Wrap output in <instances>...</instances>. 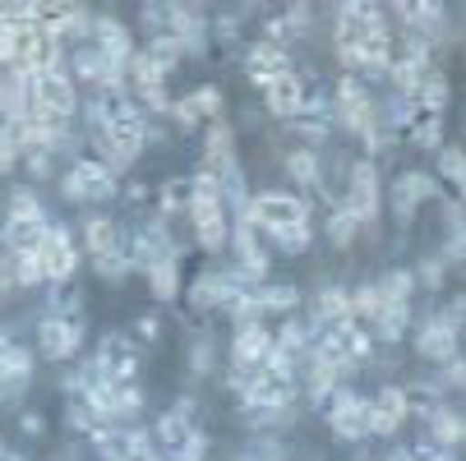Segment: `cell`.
<instances>
[{"instance_id": "cell-7", "label": "cell", "mask_w": 466, "mask_h": 461, "mask_svg": "<svg viewBox=\"0 0 466 461\" xmlns=\"http://www.w3.org/2000/svg\"><path fill=\"white\" fill-rule=\"evenodd\" d=\"M84 346V314H46L37 323V351L42 360H70Z\"/></svg>"}, {"instance_id": "cell-35", "label": "cell", "mask_w": 466, "mask_h": 461, "mask_svg": "<svg viewBox=\"0 0 466 461\" xmlns=\"http://www.w3.org/2000/svg\"><path fill=\"white\" fill-rule=\"evenodd\" d=\"M278 240V249H287V254H305L309 245H314V222H300V226H291V231H282V236H273Z\"/></svg>"}, {"instance_id": "cell-33", "label": "cell", "mask_w": 466, "mask_h": 461, "mask_svg": "<svg viewBox=\"0 0 466 461\" xmlns=\"http://www.w3.org/2000/svg\"><path fill=\"white\" fill-rule=\"evenodd\" d=\"M185 97H189V106L198 111V120H222L227 97H222V88H218V84H204V88H194V93H185Z\"/></svg>"}, {"instance_id": "cell-20", "label": "cell", "mask_w": 466, "mask_h": 461, "mask_svg": "<svg viewBox=\"0 0 466 461\" xmlns=\"http://www.w3.org/2000/svg\"><path fill=\"white\" fill-rule=\"evenodd\" d=\"M28 75H19V70H10L5 79H0V125H15V120H24L28 115Z\"/></svg>"}, {"instance_id": "cell-40", "label": "cell", "mask_w": 466, "mask_h": 461, "mask_svg": "<svg viewBox=\"0 0 466 461\" xmlns=\"http://www.w3.org/2000/svg\"><path fill=\"white\" fill-rule=\"evenodd\" d=\"M407 456L411 461H452V452L439 447V443H416V447H407Z\"/></svg>"}, {"instance_id": "cell-22", "label": "cell", "mask_w": 466, "mask_h": 461, "mask_svg": "<svg viewBox=\"0 0 466 461\" xmlns=\"http://www.w3.org/2000/svg\"><path fill=\"white\" fill-rule=\"evenodd\" d=\"M407 139H411L416 148H425V153H439V148H443V115L416 106V120H411V129H407Z\"/></svg>"}, {"instance_id": "cell-43", "label": "cell", "mask_w": 466, "mask_h": 461, "mask_svg": "<svg viewBox=\"0 0 466 461\" xmlns=\"http://www.w3.org/2000/svg\"><path fill=\"white\" fill-rule=\"evenodd\" d=\"M19 425H24V434H33V438H37V434H46V416H42V411H24V420H19Z\"/></svg>"}, {"instance_id": "cell-39", "label": "cell", "mask_w": 466, "mask_h": 461, "mask_svg": "<svg viewBox=\"0 0 466 461\" xmlns=\"http://www.w3.org/2000/svg\"><path fill=\"white\" fill-rule=\"evenodd\" d=\"M171 120L180 125V129H198L204 120H198V111L189 106V97H176V106H171Z\"/></svg>"}, {"instance_id": "cell-36", "label": "cell", "mask_w": 466, "mask_h": 461, "mask_svg": "<svg viewBox=\"0 0 466 461\" xmlns=\"http://www.w3.org/2000/svg\"><path fill=\"white\" fill-rule=\"evenodd\" d=\"M93 263H97V277H102V282H120V277H129V273H135V268H129V258H125V254L93 258Z\"/></svg>"}, {"instance_id": "cell-25", "label": "cell", "mask_w": 466, "mask_h": 461, "mask_svg": "<svg viewBox=\"0 0 466 461\" xmlns=\"http://www.w3.org/2000/svg\"><path fill=\"white\" fill-rule=\"evenodd\" d=\"M287 175L300 180L305 189H323V162L314 148H291L287 153Z\"/></svg>"}, {"instance_id": "cell-42", "label": "cell", "mask_w": 466, "mask_h": 461, "mask_svg": "<svg viewBox=\"0 0 466 461\" xmlns=\"http://www.w3.org/2000/svg\"><path fill=\"white\" fill-rule=\"evenodd\" d=\"M135 327H139V337H144V342H157V337H162V318H157V314H144Z\"/></svg>"}, {"instance_id": "cell-29", "label": "cell", "mask_w": 466, "mask_h": 461, "mask_svg": "<svg viewBox=\"0 0 466 461\" xmlns=\"http://www.w3.org/2000/svg\"><path fill=\"white\" fill-rule=\"evenodd\" d=\"M416 273L411 268H392V273H383L379 277V291H383V300L388 305H411V296H416Z\"/></svg>"}, {"instance_id": "cell-18", "label": "cell", "mask_w": 466, "mask_h": 461, "mask_svg": "<svg viewBox=\"0 0 466 461\" xmlns=\"http://www.w3.org/2000/svg\"><path fill=\"white\" fill-rule=\"evenodd\" d=\"M84 249H88L93 258L125 254V226H120L116 217H106V213L88 217V222H84Z\"/></svg>"}, {"instance_id": "cell-9", "label": "cell", "mask_w": 466, "mask_h": 461, "mask_svg": "<svg viewBox=\"0 0 466 461\" xmlns=\"http://www.w3.org/2000/svg\"><path fill=\"white\" fill-rule=\"evenodd\" d=\"M273 356H278V337H273L268 323L236 327V337H231V365L236 369H258V365H268Z\"/></svg>"}, {"instance_id": "cell-26", "label": "cell", "mask_w": 466, "mask_h": 461, "mask_svg": "<svg viewBox=\"0 0 466 461\" xmlns=\"http://www.w3.org/2000/svg\"><path fill=\"white\" fill-rule=\"evenodd\" d=\"M254 300L263 314H291L300 305V286L291 282H273V286H254Z\"/></svg>"}, {"instance_id": "cell-45", "label": "cell", "mask_w": 466, "mask_h": 461, "mask_svg": "<svg viewBox=\"0 0 466 461\" xmlns=\"http://www.w3.org/2000/svg\"><path fill=\"white\" fill-rule=\"evenodd\" d=\"M0 249H5V222H0Z\"/></svg>"}, {"instance_id": "cell-34", "label": "cell", "mask_w": 466, "mask_h": 461, "mask_svg": "<svg viewBox=\"0 0 466 461\" xmlns=\"http://www.w3.org/2000/svg\"><path fill=\"white\" fill-rule=\"evenodd\" d=\"M323 231H328V240H332V245H338V249H347V245H351V240L360 236V226L351 222V213H347L342 204H338V208H332V213H328V222H323Z\"/></svg>"}, {"instance_id": "cell-8", "label": "cell", "mask_w": 466, "mask_h": 461, "mask_svg": "<svg viewBox=\"0 0 466 461\" xmlns=\"http://www.w3.org/2000/svg\"><path fill=\"white\" fill-rule=\"evenodd\" d=\"M37 258H42V273H46L51 286H65V282L79 273V245H75V236L65 231V226H51V236L37 249Z\"/></svg>"}, {"instance_id": "cell-11", "label": "cell", "mask_w": 466, "mask_h": 461, "mask_svg": "<svg viewBox=\"0 0 466 461\" xmlns=\"http://www.w3.org/2000/svg\"><path fill=\"white\" fill-rule=\"evenodd\" d=\"M434 194H439V180L430 171H402V175L392 180V217L397 222H411L416 208L425 199H434Z\"/></svg>"}, {"instance_id": "cell-31", "label": "cell", "mask_w": 466, "mask_h": 461, "mask_svg": "<svg viewBox=\"0 0 466 461\" xmlns=\"http://www.w3.org/2000/svg\"><path fill=\"white\" fill-rule=\"evenodd\" d=\"M439 175L457 189V199L466 204V148H439Z\"/></svg>"}, {"instance_id": "cell-30", "label": "cell", "mask_w": 466, "mask_h": 461, "mask_svg": "<svg viewBox=\"0 0 466 461\" xmlns=\"http://www.w3.org/2000/svg\"><path fill=\"white\" fill-rule=\"evenodd\" d=\"M430 443H439V447H457L461 443V416L452 411V406H439L434 416H430Z\"/></svg>"}, {"instance_id": "cell-23", "label": "cell", "mask_w": 466, "mask_h": 461, "mask_svg": "<svg viewBox=\"0 0 466 461\" xmlns=\"http://www.w3.org/2000/svg\"><path fill=\"white\" fill-rule=\"evenodd\" d=\"M407 327H411V305H388V309L374 318L370 337H374V342H402Z\"/></svg>"}, {"instance_id": "cell-1", "label": "cell", "mask_w": 466, "mask_h": 461, "mask_svg": "<svg viewBox=\"0 0 466 461\" xmlns=\"http://www.w3.org/2000/svg\"><path fill=\"white\" fill-rule=\"evenodd\" d=\"M185 217H189L194 240L204 245V249H213V254L231 240V217H227V204H222L218 175H208V171L189 175V213Z\"/></svg>"}, {"instance_id": "cell-19", "label": "cell", "mask_w": 466, "mask_h": 461, "mask_svg": "<svg viewBox=\"0 0 466 461\" xmlns=\"http://www.w3.org/2000/svg\"><path fill=\"white\" fill-rule=\"evenodd\" d=\"M194 434H198V429L189 425V411H180V406H176V411H162V416L153 420V443H162L167 452H180Z\"/></svg>"}, {"instance_id": "cell-37", "label": "cell", "mask_w": 466, "mask_h": 461, "mask_svg": "<svg viewBox=\"0 0 466 461\" xmlns=\"http://www.w3.org/2000/svg\"><path fill=\"white\" fill-rule=\"evenodd\" d=\"M439 387H443V392H448V387H466V356H452V360L443 365Z\"/></svg>"}, {"instance_id": "cell-24", "label": "cell", "mask_w": 466, "mask_h": 461, "mask_svg": "<svg viewBox=\"0 0 466 461\" xmlns=\"http://www.w3.org/2000/svg\"><path fill=\"white\" fill-rule=\"evenodd\" d=\"M144 277H148V291H153L162 305L176 300V296H180V258H157Z\"/></svg>"}, {"instance_id": "cell-12", "label": "cell", "mask_w": 466, "mask_h": 461, "mask_svg": "<svg viewBox=\"0 0 466 461\" xmlns=\"http://www.w3.org/2000/svg\"><path fill=\"white\" fill-rule=\"evenodd\" d=\"M457 342H461V327H457L448 314H434L420 333H416V356H425V360H434V365H448L452 356H461Z\"/></svg>"}, {"instance_id": "cell-2", "label": "cell", "mask_w": 466, "mask_h": 461, "mask_svg": "<svg viewBox=\"0 0 466 461\" xmlns=\"http://www.w3.org/2000/svg\"><path fill=\"white\" fill-rule=\"evenodd\" d=\"M240 217L254 222L263 236H282V231L309 222V204L300 199V194H291V189H258V194H249V204H245Z\"/></svg>"}, {"instance_id": "cell-6", "label": "cell", "mask_w": 466, "mask_h": 461, "mask_svg": "<svg viewBox=\"0 0 466 461\" xmlns=\"http://www.w3.org/2000/svg\"><path fill=\"white\" fill-rule=\"evenodd\" d=\"M28 111H46V115H65L75 120L79 115V88L65 70H51V75H33L28 79Z\"/></svg>"}, {"instance_id": "cell-17", "label": "cell", "mask_w": 466, "mask_h": 461, "mask_svg": "<svg viewBox=\"0 0 466 461\" xmlns=\"http://www.w3.org/2000/svg\"><path fill=\"white\" fill-rule=\"evenodd\" d=\"M65 75H70L75 84H88V88H102V84H111V79H125V75L111 70V60H106L93 42L79 46V51L70 55V70H65Z\"/></svg>"}, {"instance_id": "cell-28", "label": "cell", "mask_w": 466, "mask_h": 461, "mask_svg": "<svg viewBox=\"0 0 466 461\" xmlns=\"http://www.w3.org/2000/svg\"><path fill=\"white\" fill-rule=\"evenodd\" d=\"M388 309V300H383V291H379V282H365V286H356L351 291V314H356V323L365 327H374V318Z\"/></svg>"}, {"instance_id": "cell-44", "label": "cell", "mask_w": 466, "mask_h": 461, "mask_svg": "<svg viewBox=\"0 0 466 461\" xmlns=\"http://www.w3.org/2000/svg\"><path fill=\"white\" fill-rule=\"evenodd\" d=\"M388 461H411V456H407V447H397V452H388Z\"/></svg>"}, {"instance_id": "cell-38", "label": "cell", "mask_w": 466, "mask_h": 461, "mask_svg": "<svg viewBox=\"0 0 466 461\" xmlns=\"http://www.w3.org/2000/svg\"><path fill=\"white\" fill-rule=\"evenodd\" d=\"M213 356H218L213 342H208V337H198L194 351H189V369H194V374H208V369H213Z\"/></svg>"}, {"instance_id": "cell-10", "label": "cell", "mask_w": 466, "mask_h": 461, "mask_svg": "<svg viewBox=\"0 0 466 461\" xmlns=\"http://www.w3.org/2000/svg\"><path fill=\"white\" fill-rule=\"evenodd\" d=\"M407 416H411L407 387L388 383V387H379L374 397H370V434H379V438H392L397 429L407 425Z\"/></svg>"}, {"instance_id": "cell-15", "label": "cell", "mask_w": 466, "mask_h": 461, "mask_svg": "<svg viewBox=\"0 0 466 461\" xmlns=\"http://www.w3.org/2000/svg\"><path fill=\"white\" fill-rule=\"evenodd\" d=\"M263 106H268V115H278V120H296L300 106H305V75L287 70L273 84H263Z\"/></svg>"}, {"instance_id": "cell-27", "label": "cell", "mask_w": 466, "mask_h": 461, "mask_svg": "<svg viewBox=\"0 0 466 461\" xmlns=\"http://www.w3.org/2000/svg\"><path fill=\"white\" fill-rule=\"evenodd\" d=\"M144 55H148V60L157 65V70H162V75H171V70H176V65H180V60L189 55V46H185L180 37H171V33H162V37H148V46H144Z\"/></svg>"}, {"instance_id": "cell-41", "label": "cell", "mask_w": 466, "mask_h": 461, "mask_svg": "<svg viewBox=\"0 0 466 461\" xmlns=\"http://www.w3.org/2000/svg\"><path fill=\"white\" fill-rule=\"evenodd\" d=\"M15 286H19V277H15V258L5 254V258H0V300H5Z\"/></svg>"}, {"instance_id": "cell-16", "label": "cell", "mask_w": 466, "mask_h": 461, "mask_svg": "<svg viewBox=\"0 0 466 461\" xmlns=\"http://www.w3.org/2000/svg\"><path fill=\"white\" fill-rule=\"evenodd\" d=\"M33 378V351L0 333V397H19Z\"/></svg>"}, {"instance_id": "cell-21", "label": "cell", "mask_w": 466, "mask_h": 461, "mask_svg": "<svg viewBox=\"0 0 466 461\" xmlns=\"http://www.w3.org/2000/svg\"><path fill=\"white\" fill-rule=\"evenodd\" d=\"M189 213V175H167L157 189V217H185Z\"/></svg>"}, {"instance_id": "cell-14", "label": "cell", "mask_w": 466, "mask_h": 461, "mask_svg": "<svg viewBox=\"0 0 466 461\" xmlns=\"http://www.w3.org/2000/svg\"><path fill=\"white\" fill-rule=\"evenodd\" d=\"M287 70H296L291 65V55H287V46H278V42H249L245 46V75L263 88V84H273L278 75H287Z\"/></svg>"}, {"instance_id": "cell-4", "label": "cell", "mask_w": 466, "mask_h": 461, "mask_svg": "<svg viewBox=\"0 0 466 461\" xmlns=\"http://www.w3.org/2000/svg\"><path fill=\"white\" fill-rule=\"evenodd\" d=\"M116 189H120V180L97 157H79V162L65 166V175H60V194L70 204H97V199H111Z\"/></svg>"}, {"instance_id": "cell-13", "label": "cell", "mask_w": 466, "mask_h": 461, "mask_svg": "<svg viewBox=\"0 0 466 461\" xmlns=\"http://www.w3.org/2000/svg\"><path fill=\"white\" fill-rule=\"evenodd\" d=\"M97 369H102V378L106 383H139V351H135V342L129 337H106L102 346H97V360H93Z\"/></svg>"}, {"instance_id": "cell-3", "label": "cell", "mask_w": 466, "mask_h": 461, "mask_svg": "<svg viewBox=\"0 0 466 461\" xmlns=\"http://www.w3.org/2000/svg\"><path fill=\"white\" fill-rule=\"evenodd\" d=\"M379 204H383L379 166H374L370 157L351 162V166H347V194H342V208H347V213H351V222L365 231V226H374V217H379Z\"/></svg>"}, {"instance_id": "cell-32", "label": "cell", "mask_w": 466, "mask_h": 461, "mask_svg": "<svg viewBox=\"0 0 466 461\" xmlns=\"http://www.w3.org/2000/svg\"><path fill=\"white\" fill-rule=\"evenodd\" d=\"M37 217H46V208L33 189H15L5 199V222H37Z\"/></svg>"}, {"instance_id": "cell-5", "label": "cell", "mask_w": 466, "mask_h": 461, "mask_svg": "<svg viewBox=\"0 0 466 461\" xmlns=\"http://www.w3.org/2000/svg\"><path fill=\"white\" fill-rule=\"evenodd\" d=\"M323 406H328V425H332V434H338L342 443H360V438H370V397H360L356 387L342 383Z\"/></svg>"}]
</instances>
